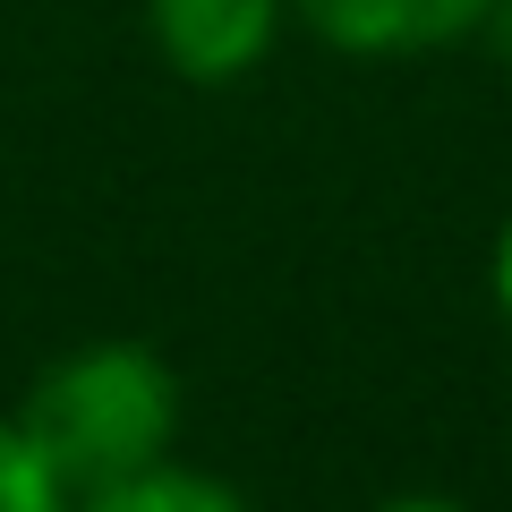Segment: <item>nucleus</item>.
<instances>
[{
  "instance_id": "1",
  "label": "nucleus",
  "mask_w": 512,
  "mask_h": 512,
  "mask_svg": "<svg viewBox=\"0 0 512 512\" xmlns=\"http://www.w3.org/2000/svg\"><path fill=\"white\" fill-rule=\"evenodd\" d=\"M9 410H18L26 444L43 453V470L60 478V495H86L180 453L188 393H180V367L154 342L103 333V342H77L52 367H35V384Z\"/></svg>"
},
{
  "instance_id": "2",
  "label": "nucleus",
  "mask_w": 512,
  "mask_h": 512,
  "mask_svg": "<svg viewBox=\"0 0 512 512\" xmlns=\"http://www.w3.org/2000/svg\"><path fill=\"white\" fill-rule=\"evenodd\" d=\"M137 18L180 86L222 94L274 60V43L291 35V0H137Z\"/></svg>"
},
{
  "instance_id": "3",
  "label": "nucleus",
  "mask_w": 512,
  "mask_h": 512,
  "mask_svg": "<svg viewBox=\"0 0 512 512\" xmlns=\"http://www.w3.org/2000/svg\"><path fill=\"white\" fill-rule=\"evenodd\" d=\"M495 0H291V26L333 60H427L478 43Z\"/></svg>"
},
{
  "instance_id": "4",
  "label": "nucleus",
  "mask_w": 512,
  "mask_h": 512,
  "mask_svg": "<svg viewBox=\"0 0 512 512\" xmlns=\"http://www.w3.org/2000/svg\"><path fill=\"white\" fill-rule=\"evenodd\" d=\"M69 512H256V504H248V495H239L222 470L163 453V461H146V470L111 478V487L69 495Z\"/></svg>"
},
{
  "instance_id": "5",
  "label": "nucleus",
  "mask_w": 512,
  "mask_h": 512,
  "mask_svg": "<svg viewBox=\"0 0 512 512\" xmlns=\"http://www.w3.org/2000/svg\"><path fill=\"white\" fill-rule=\"evenodd\" d=\"M0 512H69L60 478L43 470V453L26 444V427H18L9 402H0Z\"/></svg>"
},
{
  "instance_id": "6",
  "label": "nucleus",
  "mask_w": 512,
  "mask_h": 512,
  "mask_svg": "<svg viewBox=\"0 0 512 512\" xmlns=\"http://www.w3.org/2000/svg\"><path fill=\"white\" fill-rule=\"evenodd\" d=\"M487 299H495V325L512 333V214L495 222V248H487Z\"/></svg>"
},
{
  "instance_id": "7",
  "label": "nucleus",
  "mask_w": 512,
  "mask_h": 512,
  "mask_svg": "<svg viewBox=\"0 0 512 512\" xmlns=\"http://www.w3.org/2000/svg\"><path fill=\"white\" fill-rule=\"evenodd\" d=\"M478 43H487V52H495V69L512 77V0H495V9H487V26H478Z\"/></svg>"
},
{
  "instance_id": "8",
  "label": "nucleus",
  "mask_w": 512,
  "mask_h": 512,
  "mask_svg": "<svg viewBox=\"0 0 512 512\" xmlns=\"http://www.w3.org/2000/svg\"><path fill=\"white\" fill-rule=\"evenodd\" d=\"M367 512H470V504H453V495H384V504H367Z\"/></svg>"
}]
</instances>
